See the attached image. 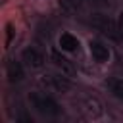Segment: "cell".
<instances>
[{
	"instance_id": "cell-10",
	"label": "cell",
	"mask_w": 123,
	"mask_h": 123,
	"mask_svg": "<svg viewBox=\"0 0 123 123\" xmlns=\"http://www.w3.org/2000/svg\"><path fill=\"white\" fill-rule=\"evenodd\" d=\"M106 86H108V90H110L117 100L123 102V79H121V77H111V79H108Z\"/></svg>"
},
{
	"instance_id": "cell-12",
	"label": "cell",
	"mask_w": 123,
	"mask_h": 123,
	"mask_svg": "<svg viewBox=\"0 0 123 123\" xmlns=\"http://www.w3.org/2000/svg\"><path fill=\"white\" fill-rule=\"evenodd\" d=\"M117 25H119V33H123V12L119 13V21H117Z\"/></svg>"
},
{
	"instance_id": "cell-3",
	"label": "cell",
	"mask_w": 123,
	"mask_h": 123,
	"mask_svg": "<svg viewBox=\"0 0 123 123\" xmlns=\"http://www.w3.org/2000/svg\"><path fill=\"white\" fill-rule=\"evenodd\" d=\"M42 83L48 88L56 90V92H67V90H71V81H69V77H65V73H48V75H44Z\"/></svg>"
},
{
	"instance_id": "cell-7",
	"label": "cell",
	"mask_w": 123,
	"mask_h": 123,
	"mask_svg": "<svg viewBox=\"0 0 123 123\" xmlns=\"http://www.w3.org/2000/svg\"><path fill=\"white\" fill-rule=\"evenodd\" d=\"M6 75H8V81H10V83H19V81H23V77H25L23 65H21L19 62H15V60H10V62L6 63Z\"/></svg>"
},
{
	"instance_id": "cell-11",
	"label": "cell",
	"mask_w": 123,
	"mask_h": 123,
	"mask_svg": "<svg viewBox=\"0 0 123 123\" xmlns=\"http://www.w3.org/2000/svg\"><path fill=\"white\" fill-rule=\"evenodd\" d=\"M60 6H62L63 12H67V13H75V12L81 10L83 0H60Z\"/></svg>"
},
{
	"instance_id": "cell-6",
	"label": "cell",
	"mask_w": 123,
	"mask_h": 123,
	"mask_svg": "<svg viewBox=\"0 0 123 123\" xmlns=\"http://www.w3.org/2000/svg\"><path fill=\"white\" fill-rule=\"evenodd\" d=\"M50 60L54 62V65H56L62 73H65V75H75V65H73L71 60H67L62 52L52 50V52H50Z\"/></svg>"
},
{
	"instance_id": "cell-4",
	"label": "cell",
	"mask_w": 123,
	"mask_h": 123,
	"mask_svg": "<svg viewBox=\"0 0 123 123\" xmlns=\"http://www.w3.org/2000/svg\"><path fill=\"white\" fill-rule=\"evenodd\" d=\"M88 50H90L92 60H94V62H98V63L108 62V60H110V56H111L110 46H108V44H104L102 40H90V42H88Z\"/></svg>"
},
{
	"instance_id": "cell-8",
	"label": "cell",
	"mask_w": 123,
	"mask_h": 123,
	"mask_svg": "<svg viewBox=\"0 0 123 123\" xmlns=\"http://www.w3.org/2000/svg\"><path fill=\"white\" fill-rule=\"evenodd\" d=\"M58 42H60V48L63 52H75V50H79V38L73 37L71 33H62Z\"/></svg>"
},
{
	"instance_id": "cell-9",
	"label": "cell",
	"mask_w": 123,
	"mask_h": 123,
	"mask_svg": "<svg viewBox=\"0 0 123 123\" xmlns=\"http://www.w3.org/2000/svg\"><path fill=\"white\" fill-rule=\"evenodd\" d=\"M83 111H85L86 117H90V119H98V117L102 115V106H100L98 100H94V98H86V100H85V108H83Z\"/></svg>"
},
{
	"instance_id": "cell-2",
	"label": "cell",
	"mask_w": 123,
	"mask_h": 123,
	"mask_svg": "<svg viewBox=\"0 0 123 123\" xmlns=\"http://www.w3.org/2000/svg\"><path fill=\"white\" fill-rule=\"evenodd\" d=\"M90 25H92L94 29H98L100 33L110 35V37H117V31H119V25H117L113 19H110L108 15H104V13L92 15V17H90Z\"/></svg>"
},
{
	"instance_id": "cell-1",
	"label": "cell",
	"mask_w": 123,
	"mask_h": 123,
	"mask_svg": "<svg viewBox=\"0 0 123 123\" xmlns=\"http://www.w3.org/2000/svg\"><path fill=\"white\" fill-rule=\"evenodd\" d=\"M29 102L35 111H38L40 115H46V117H56L62 111V106L56 102V98L50 94H44V92H31Z\"/></svg>"
},
{
	"instance_id": "cell-5",
	"label": "cell",
	"mask_w": 123,
	"mask_h": 123,
	"mask_svg": "<svg viewBox=\"0 0 123 123\" xmlns=\"http://www.w3.org/2000/svg\"><path fill=\"white\" fill-rule=\"evenodd\" d=\"M21 58H23V62H25L29 67H33V69H38V67L44 65V54H42L40 50H37L35 46H27V48L23 50Z\"/></svg>"
}]
</instances>
